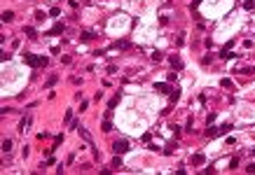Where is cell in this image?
<instances>
[{"label": "cell", "instance_id": "cell-1", "mask_svg": "<svg viewBox=\"0 0 255 175\" xmlns=\"http://www.w3.org/2000/svg\"><path fill=\"white\" fill-rule=\"evenodd\" d=\"M24 61H26L31 68H42V65H47V63H49V58H47V56H38V54H26V56H24Z\"/></svg>", "mask_w": 255, "mask_h": 175}, {"label": "cell", "instance_id": "cell-18", "mask_svg": "<svg viewBox=\"0 0 255 175\" xmlns=\"http://www.w3.org/2000/svg\"><path fill=\"white\" fill-rule=\"evenodd\" d=\"M236 166H239V159H236V156H234V159H232V161H229V168H236Z\"/></svg>", "mask_w": 255, "mask_h": 175}, {"label": "cell", "instance_id": "cell-15", "mask_svg": "<svg viewBox=\"0 0 255 175\" xmlns=\"http://www.w3.org/2000/svg\"><path fill=\"white\" fill-rule=\"evenodd\" d=\"M178 94H180V91H171V105L178 103Z\"/></svg>", "mask_w": 255, "mask_h": 175}, {"label": "cell", "instance_id": "cell-10", "mask_svg": "<svg viewBox=\"0 0 255 175\" xmlns=\"http://www.w3.org/2000/svg\"><path fill=\"white\" fill-rule=\"evenodd\" d=\"M3 152H12V140H3Z\"/></svg>", "mask_w": 255, "mask_h": 175}, {"label": "cell", "instance_id": "cell-3", "mask_svg": "<svg viewBox=\"0 0 255 175\" xmlns=\"http://www.w3.org/2000/svg\"><path fill=\"white\" fill-rule=\"evenodd\" d=\"M126 149H129V142H126V140H117V142L112 145V152H115V154H124Z\"/></svg>", "mask_w": 255, "mask_h": 175}, {"label": "cell", "instance_id": "cell-12", "mask_svg": "<svg viewBox=\"0 0 255 175\" xmlns=\"http://www.w3.org/2000/svg\"><path fill=\"white\" fill-rule=\"evenodd\" d=\"M110 128H112V124H110V119H103V131H105V133H108V131H110Z\"/></svg>", "mask_w": 255, "mask_h": 175}, {"label": "cell", "instance_id": "cell-9", "mask_svg": "<svg viewBox=\"0 0 255 175\" xmlns=\"http://www.w3.org/2000/svg\"><path fill=\"white\" fill-rule=\"evenodd\" d=\"M117 103H119V94H117V96H112V98H110V103H108V108H110V110H112V108H115V105H117Z\"/></svg>", "mask_w": 255, "mask_h": 175}, {"label": "cell", "instance_id": "cell-6", "mask_svg": "<svg viewBox=\"0 0 255 175\" xmlns=\"http://www.w3.org/2000/svg\"><path fill=\"white\" fill-rule=\"evenodd\" d=\"M63 31H66V26H63V24H56V26H54V28L49 31V35H61Z\"/></svg>", "mask_w": 255, "mask_h": 175}, {"label": "cell", "instance_id": "cell-7", "mask_svg": "<svg viewBox=\"0 0 255 175\" xmlns=\"http://www.w3.org/2000/svg\"><path fill=\"white\" fill-rule=\"evenodd\" d=\"M28 122H31V117L24 115V119H21V124H19V131H26V128H28Z\"/></svg>", "mask_w": 255, "mask_h": 175}, {"label": "cell", "instance_id": "cell-17", "mask_svg": "<svg viewBox=\"0 0 255 175\" xmlns=\"http://www.w3.org/2000/svg\"><path fill=\"white\" fill-rule=\"evenodd\" d=\"M152 61H161V51H154L152 54Z\"/></svg>", "mask_w": 255, "mask_h": 175}, {"label": "cell", "instance_id": "cell-19", "mask_svg": "<svg viewBox=\"0 0 255 175\" xmlns=\"http://www.w3.org/2000/svg\"><path fill=\"white\" fill-rule=\"evenodd\" d=\"M246 10H253V0H246V5H243Z\"/></svg>", "mask_w": 255, "mask_h": 175}, {"label": "cell", "instance_id": "cell-11", "mask_svg": "<svg viewBox=\"0 0 255 175\" xmlns=\"http://www.w3.org/2000/svg\"><path fill=\"white\" fill-rule=\"evenodd\" d=\"M92 38H94V33H92V31H84V33H82V40H84V42L92 40Z\"/></svg>", "mask_w": 255, "mask_h": 175}, {"label": "cell", "instance_id": "cell-16", "mask_svg": "<svg viewBox=\"0 0 255 175\" xmlns=\"http://www.w3.org/2000/svg\"><path fill=\"white\" fill-rule=\"evenodd\" d=\"M26 35H28V38H35V28L28 26V28H26Z\"/></svg>", "mask_w": 255, "mask_h": 175}, {"label": "cell", "instance_id": "cell-5", "mask_svg": "<svg viewBox=\"0 0 255 175\" xmlns=\"http://www.w3.org/2000/svg\"><path fill=\"white\" fill-rule=\"evenodd\" d=\"M154 89L161 91V94H171V86H168L166 82H157V84H154Z\"/></svg>", "mask_w": 255, "mask_h": 175}, {"label": "cell", "instance_id": "cell-20", "mask_svg": "<svg viewBox=\"0 0 255 175\" xmlns=\"http://www.w3.org/2000/svg\"><path fill=\"white\" fill-rule=\"evenodd\" d=\"M253 154H255V149H253Z\"/></svg>", "mask_w": 255, "mask_h": 175}, {"label": "cell", "instance_id": "cell-14", "mask_svg": "<svg viewBox=\"0 0 255 175\" xmlns=\"http://www.w3.org/2000/svg\"><path fill=\"white\" fill-rule=\"evenodd\" d=\"M119 166H122V159H119V154H117V156L112 159V168H119Z\"/></svg>", "mask_w": 255, "mask_h": 175}, {"label": "cell", "instance_id": "cell-8", "mask_svg": "<svg viewBox=\"0 0 255 175\" xmlns=\"http://www.w3.org/2000/svg\"><path fill=\"white\" fill-rule=\"evenodd\" d=\"M12 19H14V12H3V21L5 24H10Z\"/></svg>", "mask_w": 255, "mask_h": 175}, {"label": "cell", "instance_id": "cell-13", "mask_svg": "<svg viewBox=\"0 0 255 175\" xmlns=\"http://www.w3.org/2000/svg\"><path fill=\"white\" fill-rule=\"evenodd\" d=\"M192 163H204V156H201V154H194V156H192Z\"/></svg>", "mask_w": 255, "mask_h": 175}, {"label": "cell", "instance_id": "cell-2", "mask_svg": "<svg viewBox=\"0 0 255 175\" xmlns=\"http://www.w3.org/2000/svg\"><path fill=\"white\" fill-rule=\"evenodd\" d=\"M227 131H232V126H229V124H225L222 128H213V126H211V128L206 131V135H208V138H215V135H222V133H227Z\"/></svg>", "mask_w": 255, "mask_h": 175}, {"label": "cell", "instance_id": "cell-4", "mask_svg": "<svg viewBox=\"0 0 255 175\" xmlns=\"http://www.w3.org/2000/svg\"><path fill=\"white\" fill-rule=\"evenodd\" d=\"M168 63H171L173 70H183V61H180V56H168Z\"/></svg>", "mask_w": 255, "mask_h": 175}]
</instances>
